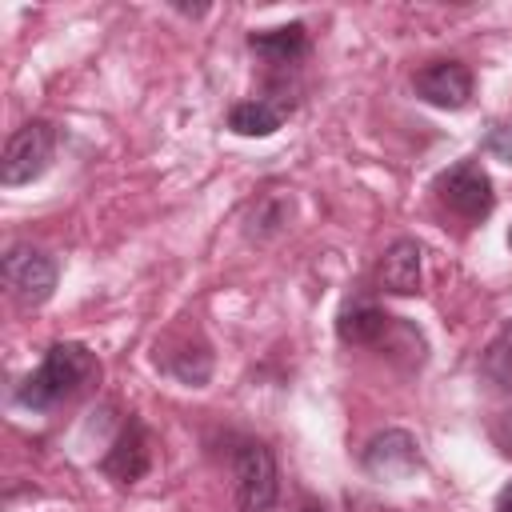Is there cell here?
<instances>
[{"mask_svg": "<svg viewBox=\"0 0 512 512\" xmlns=\"http://www.w3.org/2000/svg\"><path fill=\"white\" fill-rule=\"evenodd\" d=\"M96 356L84 348V344H72V340H60L44 352L40 368L16 388V400L24 408H52L68 396H76L92 376H96Z\"/></svg>", "mask_w": 512, "mask_h": 512, "instance_id": "obj_1", "label": "cell"}, {"mask_svg": "<svg viewBox=\"0 0 512 512\" xmlns=\"http://www.w3.org/2000/svg\"><path fill=\"white\" fill-rule=\"evenodd\" d=\"M280 492V472H276V456L268 444L248 440L236 448L232 456V496L240 504V512H264L276 504Z\"/></svg>", "mask_w": 512, "mask_h": 512, "instance_id": "obj_2", "label": "cell"}, {"mask_svg": "<svg viewBox=\"0 0 512 512\" xmlns=\"http://www.w3.org/2000/svg\"><path fill=\"white\" fill-rule=\"evenodd\" d=\"M52 152H56V128L48 120H28L20 124L8 144H4V160H0V184L8 188H20V184H32L48 164H52Z\"/></svg>", "mask_w": 512, "mask_h": 512, "instance_id": "obj_3", "label": "cell"}, {"mask_svg": "<svg viewBox=\"0 0 512 512\" xmlns=\"http://www.w3.org/2000/svg\"><path fill=\"white\" fill-rule=\"evenodd\" d=\"M0 276L12 292L16 304L24 308H40L52 288H56V260L44 252V248H32V244H12L4 252V264H0Z\"/></svg>", "mask_w": 512, "mask_h": 512, "instance_id": "obj_4", "label": "cell"}, {"mask_svg": "<svg viewBox=\"0 0 512 512\" xmlns=\"http://www.w3.org/2000/svg\"><path fill=\"white\" fill-rule=\"evenodd\" d=\"M436 196L464 220H484L496 204V192H492V180L484 172L480 160H460L452 164L448 172L436 176Z\"/></svg>", "mask_w": 512, "mask_h": 512, "instance_id": "obj_5", "label": "cell"}, {"mask_svg": "<svg viewBox=\"0 0 512 512\" xmlns=\"http://www.w3.org/2000/svg\"><path fill=\"white\" fill-rule=\"evenodd\" d=\"M412 88H416V96L424 104L456 112V108H464L472 100V72L460 60H432L412 76Z\"/></svg>", "mask_w": 512, "mask_h": 512, "instance_id": "obj_6", "label": "cell"}, {"mask_svg": "<svg viewBox=\"0 0 512 512\" xmlns=\"http://www.w3.org/2000/svg\"><path fill=\"white\" fill-rule=\"evenodd\" d=\"M360 464H364L368 476L400 480V476H408L412 468H420V444H416L404 428H388V432H380V436L368 440Z\"/></svg>", "mask_w": 512, "mask_h": 512, "instance_id": "obj_7", "label": "cell"}, {"mask_svg": "<svg viewBox=\"0 0 512 512\" xmlns=\"http://www.w3.org/2000/svg\"><path fill=\"white\" fill-rule=\"evenodd\" d=\"M100 468H104V476H112L116 484L140 480V476L152 468V440H148V428H144L140 420H128V424L116 432V440H112L108 456L100 460Z\"/></svg>", "mask_w": 512, "mask_h": 512, "instance_id": "obj_8", "label": "cell"}, {"mask_svg": "<svg viewBox=\"0 0 512 512\" xmlns=\"http://www.w3.org/2000/svg\"><path fill=\"white\" fill-rule=\"evenodd\" d=\"M376 280L384 292L392 296H412L420 288V244L400 236L388 244V252L380 256V268H376Z\"/></svg>", "mask_w": 512, "mask_h": 512, "instance_id": "obj_9", "label": "cell"}, {"mask_svg": "<svg viewBox=\"0 0 512 512\" xmlns=\"http://www.w3.org/2000/svg\"><path fill=\"white\" fill-rule=\"evenodd\" d=\"M292 112V100L284 96H256V100H240L228 108V128L236 136H272Z\"/></svg>", "mask_w": 512, "mask_h": 512, "instance_id": "obj_10", "label": "cell"}, {"mask_svg": "<svg viewBox=\"0 0 512 512\" xmlns=\"http://www.w3.org/2000/svg\"><path fill=\"white\" fill-rule=\"evenodd\" d=\"M248 48L256 56H264L268 64H292V60H300L308 52V36H304V24H284V28L252 32Z\"/></svg>", "mask_w": 512, "mask_h": 512, "instance_id": "obj_11", "label": "cell"}, {"mask_svg": "<svg viewBox=\"0 0 512 512\" xmlns=\"http://www.w3.org/2000/svg\"><path fill=\"white\" fill-rule=\"evenodd\" d=\"M388 328H392V316H388L384 308L368 304V300L348 304V308L340 312V320H336V332H340L344 344H376Z\"/></svg>", "mask_w": 512, "mask_h": 512, "instance_id": "obj_12", "label": "cell"}, {"mask_svg": "<svg viewBox=\"0 0 512 512\" xmlns=\"http://www.w3.org/2000/svg\"><path fill=\"white\" fill-rule=\"evenodd\" d=\"M288 216H292V196H260L252 208H248V216H244V228H248V236H256V240H264V236H272V232H280L284 224H288Z\"/></svg>", "mask_w": 512, "mask_h": 512, "instance_id": "obj_13", "label": "cell"}, {"mask_svg": "<svg viewBox=\"0 0 512 512\" xmlns=\"http://www.w3.org/2000/svg\"><path fill=\"white\" fill-rule=\"evenodd\" d=\"M484 148H488L496 160L512 164V124H492L488 136H484Z\"/></svg>", "mask_w": 512, "mask_h": 512, "instance_id": "obj_14", "label": "cell"}, {"mask_svg": "<svg viewBox=\"0 0 512 512\" xmlns=\"http://www.w3.org/2000/svg\"><path fill=\"white\" fill-rule=\"evenodd\" d=\"M496 512H512V480L500 488V496H496Z\"/></svg>", "mask_w": 512, "mask_h": 512, "instance_id": "obj_15", "label": "cell"}, {"mask_svg": "<svg viewBox=\"0 0 512 512\" xmlns=\"http://www.w3.org/2000/svg\"><path fill=\"white\" fill-rule=\"evenodd\" d=\"M300 512H328V508H316V504H304Z\"/></svg>", "mask_w": 512, "mask_h": 512, "instance_id": "obj_16", "label": "cell"}, {"mask_svg": "<svg viewBox=\"0 0 512 512\" xmlns=\"http://www.w3.org/2000/svg\"><path fill=\"white\" fill-rule=\"evenodd\" d=\"M508 248H512V228H508Z\"/></svg>", "mask_w": 512, "mask_h": 512, "instance_id": "obj_17", "label": "cell"}]
</instances>
